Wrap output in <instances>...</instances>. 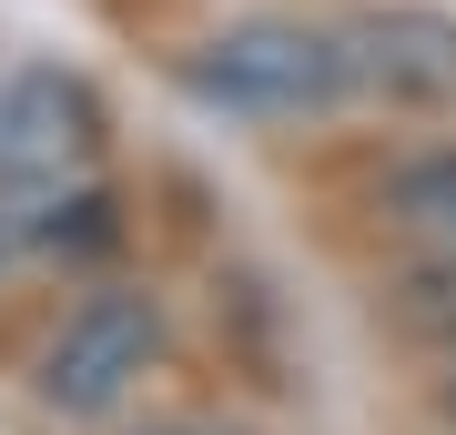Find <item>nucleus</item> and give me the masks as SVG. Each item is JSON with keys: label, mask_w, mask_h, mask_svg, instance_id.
Returning <instances> with one entry per match:
<instances>
[{"label": "nucleus", "mask_w": 456, "mask_h": 435, "mask_svg": "<svg viewBox=\"0 0 456 435\" xmlns=\"http://www.w3.org/2000/svg\"><path fill=\"white\" fill-rule=\"evenodd\" d=\"M183 92L224 122H314L335 101H355V81H345L335 20L254 11V20H224V31H203L183 51Z\"/></svg>", "instance_id": "f257e3e1"}, {"label": "nucleus", "mask_w": 456, "mask_h": 435, "mask_svg": "<svg viewBox=\"0 0 456 435\" xmlns=\"http://www.w3.org/2000/svg\"><path fill=\"white\" fill-rule=\"evenodd\" d=\"M152 355H163V304H152V294H122V284L82 294V304L41 334L31 395L51 415H112V405L152 375Z\"/></svg>", "instance_id": "f03ea898"}, {"label": "nucleus", "mask_w": 456, "mask_h": 435, "mask_svg": "<svg viewBox=\"0 0 456 435\" xmlns=\"http://www.w3.org/2000/svg\"><path fill=\"white\" fill-rule=\"evenodd\" d=\"M102 162V101L82 71L20 61L0 71V193H61V182H92Z\"/></svg>", "instance_id": "7ed1b4c3"}, {"label": "nucleus", "mask_w": 456, "mask_h": 435, "mask_svg": "<svg viewBox=\"0 0 456 435\" xmlns=\"http://www.w3.org/2000/svg\"><path fill=\"white\" fill-rule=\"evenodd\" d=\"M335 41H345L355 101H386V112H446V101H456V11L375 0V11H345L335 20Z\"/></svg>", "instance_id": "20e7f679"}, {"label": "nucleus", "mask_w": 456, "mask_h": 435, "mask_svg": "<svg viewBox=\"0 0 456 435\" xmlns=\"http://www.w3.org/2000/svg\"><path fill=\"white\" fill-rule=\"evenodd\" d=\"M386 213H395V233H406V243H426V254L456 274V142L395 162V173H386Z\"/></svg>", "instance_id": "39448f33"}, {"label": "nucleus", "mask_w": 456, "mask_h": 435, "mask_svg": "<svg viewBox=\"0 0 456 435\" xmlns=\"http://www.w3.org/2000/svg\"><path fill=\"white\" fill-rule=\"evenodd\" d=\"M20 243H41V254H92V243H112V203L92 193V182H61V193H31L11 213Z\"/></svg>", "instance_id": "423d86ee"}, {"label": "nucleus", "mask_w": 456, "mask_h": 435, "mask_svg": "<svg viewBox=\"0 0 456 435\" xmlns=\"http://www.w3.org/2000/svg\"><path fill=\"white\" fill-rule=\"evenodd\" d=\"M11 243H20V233H11V213H0V263H11Z\"/></svg>", "instance_id": "0eeeda50"}, {"label": "nucleus", "mask_w": 456, "mask_h": 435, "mask_svg": "<svg viewBox=\"0 0 456 435\" xmlns=\"http://www.w3.org/2000/svg\"><path fill=\"white\" fill-rule=\"evenodd\" d=\"M142 435H203V425H142Z\"/></svg>", "instance_id": "6e6552de"}, {"label": "nucleus", "mask_w": 456, "mask_h": 435, "mask_svg": "<svg viewBox=\"0 0 456 435\" xmlns=\"http://www.w3.org/2000/svg\"><path fill=\"white\" fill-rule=\"evenodd\" d=\"M446 405H456V375H446Z\"/></svg>", "instance_id": "1a4fd4ad"}]
</instances>
